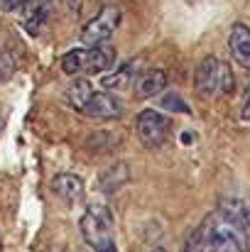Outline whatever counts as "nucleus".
Wrapping results in <instances>:
<instances>
[{
	"instance_id": "obj_21",
	"label": "nucleus",
	"mask_w": 250,
	"mask_h": 252,
	"mask_svg": "<svg viewBox=\"0 0 250 252\" xmlns=\"http://www.w3.org/2000/svg\"><path fill=\"white\" fill-rule=\"evenodd\" d=\"M108 252H115V248H113V250H108Z\"/></svg>"
},
{
	"instance_id": "obj_20",
	"label": "nucleus",
	"mask_w": 250,
	"mask_h": 252,
	"mask_svg": "<svg viewBox=\"0 0 250 252\" xmlns=\"http://www.w3.org/2000/svg\"><path fill=\"white\" fill-rule=\"evenodd\" d=\"M155 252H165V250H162V248H157V250H155Z\"/></svg>"
},
{
	"instance_id": "obj_16",
	"label": "nucleus",
	"mask_w": 250,
	"mask_h": 252,
	"mask_svg": "<svg viewBox=\"0 0 250 252\" xmlns=\"http://www.w3.org/2000/svg\"><path fill=\"white\" fill-rule=\"evenodd\" d=\"M15 71V62L7 52H0V81H7Z\"/></svg>"
},
{
	"instance_id": "obj_14",
	"label": "nucleus",
	"mask_w": 250,
	"mask_h": 252,
	"mask_svg": "<svg viewBox=\"0 0 250 252\" xmlns=\"http://www.w3.org/2000/svg\"><path fill=\"white\" fill-rule=\"evenodd\" d=\"M91 91H93V86H91V81L88 79H76L74 84L69 86V91H67V98H69V103L79 110L83 105V100L91 95Z\"/></svg>"
},
{
	"instance_id": "obj_6",
	"label": "nucleus",
	"mask_w": 250,
	"mask_h": 252,
	"mask_svg": "<svg viewBox=\"0 0 250 252\" xmlns=\"http://www.w3.org/2000/svg\"><path fill=\"white\" fill-rule=\"evenodd\" d=\"M118 25H120V7H115V5H106L86 27H83L81 32V42L83 44H88V47H93V44H103V42H108L110 37H113V32L118 30Z\"/></svg>"
},
{
	"instance_id": "obj_13",
	"label": "nucleus",
	"mask_w": 250,
	"mask_h": 252,
	"mask_svg": "<svg viewBox=\"0 0 250 252\" xmlns=\"http://www.w3.org/2000/svg\"><path fill=\"white\" fill-rule=\"evenodd\" d=\"M130 181V169L125 162H118L113 167H108L101 176H98V191L103 193H110V191H118L123 184Z\"/></svg>"
},
{
	"instance_id": "obj_11",
	"label": "nucleus",
	"mask_w": 250,
	"mask_h": 252,
	"mask_svg": "<svg viewBox=\"0 0 250 252\" xmlns=\"http://www.w3.org/2000/svg\"><path fill=\"white\" fill-rule=\"evenodd\" d=\"M228 47H231L233 59L241 66H250V27L241 25V22L233 25L231 37H228Z\"/></svg>"
},
{
	"instance_id": "obj_8",
	"label": "nucleus",
	"mask_w": 250,
	"mask_h": 252,
	"mask_svg": "<svg viewBox=\"0 0 250 252\" xmlns=\"http://www.w3.org/2000/svg\"><path fill=\"white\" fill-rule=\"evenodd\" d=\"M79 113L88 118H101V120H110V118H120L123 115V103L103 91H91V95L83 100Z\"/></svg>"
},
{
	"instance_id": "obj_12",
	"label": "nucleus",
	"mask_w": 250,
	"mask_h": 252,
	"mask_svg": "<svg viewBox=\"0 0 250 252\" xmlns=\"http://www.w3.org/2000/svg\"><path fill=\"white\" fill-rule=\"evenodd\" d=\"M49 2H52V0H22V5H20V15H22L25 27H27L32 34H37L39 25L44 22L47 10H49Z\"/></svg>"
},
{
	"instance_id": "obj_1",
	"label": "nucleus",
	"mask_w": 250,
	"mask_h": 252,
	"mask_svg": "<svg viewBox=\"0 0 250 252\" xmlns=\"http://www.w3.org/2000/svg\"><path fill=\"white\" fill-rule=\"evenodd\" d=\"M184 252H243V243L233 223L216 208L194 228Z\"/></svg>"
},
{
	"instance_id": "obj_17",
	"label": "nucleus",
	"mask_w": 250,
	"mask_h": 252,
	"mask_svg": "<svg viewBox=\"0 0 250 252\" xmlns=\"http://www.w3.org/2000/svg\"><path fill=\"white\" fill-rule=\"evenodd\" d=\"M0 5H2V10H7V12H12V10H20V5H22V0H0Z\"/></svg>"
},
{
	"instance_id": "obj_10",
	"label": "nucleus",
	"mask_w": 250,
	"mask_h": 252,
	"mask_svg": "<svg viewBox=\"0 0 250 252\" xmlns=\"http://www.w3.org/2000/svg\"><path fill=\"white\" fill-rule=\"evenodd\" d=\"M167 86V74L162 69H150V71H143L135 81V98L140 100H147V98H155L157 93H162Z\"/></svg>"
},
{
	"instance_id": "obj_7",
	"label": "nucleus",
	"mask_w": 250,
	"mask_h": 252,
	"mask_svg": "<svg viewBox=\"0 0 250 252\" xmlns=\"http://www.w3.org/2000/svg\"><path fill=\"white\" fill-rule=\"evenodd\" d=\"M218 211L233 223V228L238 230L241 235V243H243V252H250V201L248 198H238V196H231V198H223Z\"/></svg>"
},
{
	"instance_id": "obj_2",
	"label": "nucleus",
	"mask_w": 250,
	"mask_h": 252,
	"mask_svg": "<svg viewBox=\"0 0 250 252\" xmlns=\"http://www.w3.org/2000/svg\"><path fill=\"white\" fill-rule=\"evenodd\" d=\"M113 213L103 203H91L81 216V235L83 240L96 248V252H108L115 248L113 240Z\"/></svg>"
},
{
	"instance_id": "obj_4",
	"label": "nucleus",
	"mask_w": 250,
	"mask_h": 252,
	"mask_svg": "<svg viewBox=\"0 0 250 252\" xmlns=\"http://www.w3.org/2000/svg\"><path fill=\"white\" fill-rule=\"evenodd\" d=\"M194 88L199 95H216V93H231L233 91V74L228 64L218 62L216 57H206L196 71H194Z\"/></svg>"
},
{
	"instance_id": "obj_15",
	"label": "nucleus",
	"mask_w": 250,
	"mask_h": 252,
	"mask_svg": "<svg viewBox=\"0 0 250 252\" xmlns=\"http://www.w3.org/2000/svg\"><path fill=\"white\" fill-rule=\"evenodd\" d=\"M130 81H133V64H125V66H123V69H118L115 74L103 76V86H106V88H115V91L128 88Z\"/></svg>"
},
{
	"instance_id": "obj_9",
	"label": "nucleus",
	"mask_w": 250,
	"mask_h": 252,
	"mask_svg": "<svg viewBox=\"0 0 250 252\" xmlns=\"http://www.w3.org/2000/svg\"><path fill=\"white\" fill-rule=\"evenodd\" d=\"M52 191H54L64 203L76 206L83 198V191H86V189H83V181L76 174H59V176H54V181H52Z\"/></svg>"
},
{
	"instance_id": "obj_19",
	"label": "nucleus",
	"mask_w": 250,
	"mask_h": 252,
	"mask_svg": "<svg viewBox=\"0 0 250 252\" xmlns=\"http://www.w3.org/2000/svg\"><path fill=\"white\" fill-rule=\"evenodd\" d=\"M167 105H177L179 110H186V105H184V103H179V98H174V95H172V98H167Z\"/></svg>"
},
{
	"instance_id": "obj_18",
	"label": "nucleus",
	"mask_w": 250,
	"mask_h": 252,
	"mask_svg": "<svg viewBox=\"0 0 250 252\" xmlns=\"http://www.w3.org/2000/svg\"><path fill=\"white\" fill-rule=\"evenodd\" d=\"M241 118H243V120H250V91H248V95H246V103H243V113H241Z\"/></svg>"
},
{
	"instance_id": "obj_5",
	"label": "nucleus",
	"mask_w": 250,
	"mask_h": 252,
	"mask_svg": "<svg viewBox=\"0 0 250 252\" xmlns=\"http://www.w3.org/2000/svg\"><path fill=\"white\" fill-rule=\"evenodd\" d=\"M169 130H172V123L160 110H143L138 115V137L150 150H157L165 145L169 140Z\"/></svg>"
},
{
	"instance_id": "obj_3",
	"label": "nucleus",
	"mask_w": 250,
	"mask_h": 252,
	"mask_svg": "<svg viewBox=\"0 0 250 252\" xmlns=\"http://www.w3.org/2000/svg\"><path fill=\"white\" fill-rule=\"evenodd\" d=\"M115 62V49L110 44H93L91 49H71L62 59V69L69 76H81V74H101L110 69Z\"/></svg>"
}]
</instances>
